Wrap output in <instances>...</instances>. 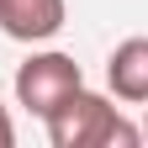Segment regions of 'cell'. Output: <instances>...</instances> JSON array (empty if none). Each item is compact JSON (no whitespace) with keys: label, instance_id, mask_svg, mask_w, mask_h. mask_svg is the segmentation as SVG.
Wrapping results in <instances>:
<instances>
[{"label":"cell","instance_id":"obj_4","mask_svg":"<svg viewBox=\"0 0 148 148\" xmlns=\"http://www.w3.org/2000/svg\"><path fill=\"white\" fill-rule=\"evenodd\" d=\"M106 79H111V90H116L122 101L148 106V37L116 42V53H111V64H106Z\"/></svg>","mask_w":148,"mask_h":148},{"label":"cell","instance_id":"obj_5","mask_svg":"<svg viewBox=\"0 0 148 148\" xmlns=\"http://www.w3.org/2000/svg\"><path fill=\"white\" fill-rule=\"evenodd\" d=\"M11 143H16V127H11V111L0 106V148H11Z\"/></svg>","mask_w":148,"mask_h":148},{"label":"cell","instance_id":"obj_3","mask_svg":"<svg viewBox=\"0 0 148 148\" xmlns=\"http://www.w3.org/2000/svg\"><path fill=\"white\" fill-rule=\"evenodd\" d=\"M64 0H0V32L16 42H48L64 32Z\"/></svg>","mask_w":148,"mask_h":148},{"label":"cell","instance_id":"obj_2","mask_svg":"<svg viewBox=\"0 0 148 148\" xmlns=\"http://www.w3.org/2000/svg\"><path fill=\"white\" fill-rule=\"evenodd\" d=\"M85 85L79 64L69 58V53H32V58L16 69V101H21L32 116L48 122V111H58L74 90Z\"/></svg>","mask_w":148,"mask_h":148},{"label":"cell","instance_id":"obj_1","mask_svg":"<svg viewBox=\"0 0 148 148\" xmlns=\"http://www.w3.org/2000/svg\"><path fill=\"white\" fill-rule=\"evenodd\" d=\"M48 143L53 148H138L143 132L122 122V111L106 95H90L79 85L58 111H48Z\"/></svg>","mask_w":148,"mask_h":148},{"label":"cell","instance_id":"obj_6","mask_svg":"<svg viewBox=\"0 0 148 148\" xmlns=\"http://www.w3.org/2000/svg\"><path fill=\"white\" fill-rule=\"evenodd\" d=\"M143 138H148V122H143Z\"/></svg>","mask_w":148,"mask_h":148}]
</instances>
